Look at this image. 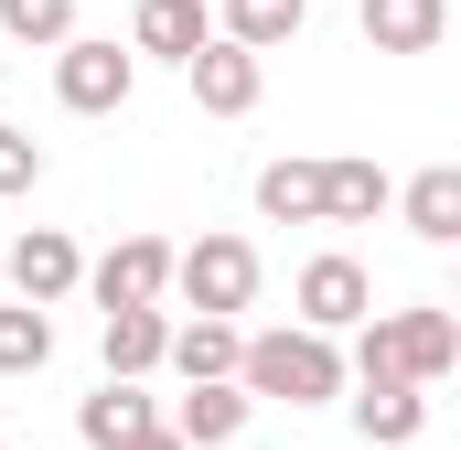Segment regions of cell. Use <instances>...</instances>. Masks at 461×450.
I'll list each match as a JSON object with an SVG mask.
<instances>
[{
	"label": "cell",
	"mask_w": 461,
	"mask_h": 450,
	"mask_svg": "<svg viewBox=\"0 0 461 450\" xmlns=\"http://www.w3.org/2000/svg\"><path fill=\"white\" fill-rule=\"evenodd\" d=\"M236 386L247 397H279V408H322V397H344V354H333V333L290 322V333L236 343Z\"/></svg>",
	"instance_id": "1"
},
{
	"label": "cell",
	"mask_w": 461,
	"mask_h": 450,
	"mask_svg": "<svg viewBox=\"0 0 461 450\" xmlns=\"http://www.w3.org/2000/svg\"><path fill=\"white\" fill-rule=\"evenodd\" d=\"M451 364H461V322H451V311H386V322H365V343H354V375L440 386Z\"/></svg>",
	"instance_id": "2"
},
{
	"label": "cell",
	"mask_w": 461,
	"mask_h": 450,
	"mask_svg": "<svg viewBox=\"0 0 461 450\" xmlns=\"http://www.w3.org/2000/svg\"><path fill=\"white\" fill-rule=\"evenodd\" d=\"M172 290H183V301H194V311H247V301H258V247H247V236H204V247H183V257H172Z\"/></svg>",
	"instance_id": "3"
},
{
	"label": "cell",
	"mask_w": 461,
	"mask_h": 450,
	"mask_svg": "<svg viewBox=\"0 0 461 450\" xmlns=\"http://www.w3.org/2000/svg\"><path fill=\"white\" fill-rule=\"evenodd\" d=\"M129 86H140V54H118V43H86V32H65V43H54V97H65L76 118L129 108Z\"/></svg>",
	"instance_id": "4"
},
{
	"label": "cell",
	"mask_w": 461,
	"mask_h": 450,
	"mask_svg": "<svg viewBox=\"0 0 461 450\" xmlns=\"http://www.w3.org/2000/svg\"><path fill=\"white\" fill-rule=\"evenodd\" d=\"M183 86H194V108H204V118H247V108H258V86H268V65H258L247 43H226V32H204V43L183 54Z\"/></svg>",
	"instance_id": "5"
},
{
	"label": "cell",
	"mask_w": 461,
	"mask_h": 450,
	"mask_svg": "<svg viewBox=\"0 0 461 450\" xmlns=\"http://www.w3.org/2000/svg\"><path fill=\"white\" fill-rule=\"evenodd\" d=\"M247 408H258V397H247L236 375H194V386L172 397V440L183 450H226L236 429H247Z\"/></svg>",
	"instance_id": "6"
},
{
	"label": "cell",
	"mask_w": 461,
	"mask_h": 450,
	"mask_svg": "<svg viewBox=\"0 0 461 450\" xmlns=\"http://www.w3.org/2000/svg\"><path fill=\"white\" fill-rule=\"evenodd\" d=\"M290 301H301V322H312V333H344V322H365V311H375V279H365L354 257H312Z\"/></svg>",
	"instance_id": "7"
},
{
	"label": "cell",
	"mask_w": 461,
	"mask_h": 450,
	"mask_svg": "<svg viewBox=\"0 0 461 450\" xmlns=\"http://www.w3.org/2000/svg\"><path fill=\"white\" fill-rule=\"evenodd\" d=\"M172 290V247L161 236H118L108 257H97V311H118V301H161Z\"/></svg>",
	"instance_id": "8"
},
{
	"label": "cell",
	"mask_w": 461,
	"mask_h": 450,
	"mask_svg": "<svg viewBox=\"0 0 461 450\" xmlns=\"http://www.w3.org/2000/svg\"><path fill=\"white\" fill-rule=\"evenodd\" d=\"M76 279H86V257H76V236H54V225H32V236L11 247V290H22V301H65Z\"/></svg>",
	"instance_id": "9"
},
{
	"label": "cell",
	"mask_w": 461,
	"mask_h": 450,
	"mask_svg": "<svg viewBox=\"0 0 461 450\" xmlns=\"http://www.w3.org/2000/svg\"><path fill=\"white\" fill-rule=\"evenodd\" d=\"M97 343H108V375H150L161 343H172V311L161 301H118L108 322H97Z\"/></svg>",
	"instance_id": "10"
},
{
	"label": "cell",
	"mask_w": 461,
	"mask_h": 450,
	"mask_svg": "<svg viewBox=\"0 0 461 450\" xmlns=\"http://www.w3.org/2000/svg\"><path fill=\"white\" fill-rule=\"evenodd\" d=\"M419 418H429V397L408 386V375H365V397H354V429L375 450H408L419 440Z\"/></svg>",
	"instance_id": "11"
},
{
	"label": "cell",
	"mask_w": 461,
	"mask_h": 450,
	"mask_svg": "<svg viewBox=\"0 0 461 450\" xmlns=\"http://www.w3.org/2000/svg\"><path fill=\"white\" fill-rule=\"evenodd\" d=\"M150 429V397H140V375H108L86 408H76V440L86 450H118V440H140Z\"/></svg>",
	"instance_id": "12"
},
{
	"label": "cell",
	"mask_w": 461,
	"mask_h": 450,
	"mask_svg": "<svg viewBox=\"0 0 461 450\" xmlns=\"http://www.w3.org/2000/svg\"><path fill=\"white\" fill-rule=\"evenodd\" d=\"M161 364H172L183 386H194V375H236V322H226V311H194V322H172Z\"/></svg>",
	"instance_id": "13"
},
{
	"label": "cell",
	"mask_w": 461,
	"mask_h": 450,
	"mask_svg": "<svg viewBox=\"0 0 461 450\" xmlns=\"http://www.w3.org/2000/svg\"><path fill=\"white\" fill-rule=\"evenodd\" d=\"M451 22V0H365V43L375 54H429Z\"/></svg>",
	"instance_id": "14"
},
{
	"label": "cell",
	"mask_w": 461,
	"mask_h": 450,
	"mask_svg": "<svg viewBox=\"0 0 461 450\" xmlns=\"http://www.w3.org/2000/svg\"><path fill=\"white\" fill-rule=\"evenodd\" d=\"M129 43H140V54H172V65H183V54L204 43V0H140V11H129Z\"/></svg>",
	"instance_id": "15"
},
{
	"label": "cell",
	"mask_w": 461,
	"mask_h": 450,
	"mask_svg": "<svg viewBox=\"0 0 461 450\" xmlns=\"http://www.w3.org/2000/svg\"><path fill=\"white\" fill-rule=\"evenodd\" d=\"M258 215L268 225H312L322 215V161H268L258 172Z\"/></svg>",
	"instance_id": "16"
},
{
	"label": "cell",
	"mask_w": 461,
	"mask_h": 450,
	"mask_svg": "<svg viewBox=\"0 0 461 450\" xmlns=\"http://www.w3.org/2000/svg\"><path fill=\"white\" fill-rule=\"evenodd\" d=\"M408 225H419L429 247H451V236H461V172H451V161H429V172L408 183Z\"/></svg>",
	"instance_id": "17"
},
{
	"label": "cell",
	"mask_w": 461,
	"mask_h": 450,
	"mask_svg": "<svg viewBox=\"0 0 461 450\" xmlns=\"http://www.w3.org/2000/svg\"><path fill=\"white\" fill-rule=\"evenodd\" d=\"M301 22H312V0H226V43H247V54L290 43Z\"/></svg>",
	"instance_id": "18"
},
{
	"label": "cell",
	"mask_w": 461,
	"mask_h": 450,
	"mask_svg": "<svg viewBox=\"0 0 461 450\" xmlns=\"http://www.w3.org/2000/svg\"><path fill=\"white\" fill-rule=\"evenodd\" d=\"M375 204H386V172L375 161H322V215L333 225H365Z\"/></svg>",
	"instance_id": "19"
},
{
	"label": "cell",
	"mask_w": 461,
	"mask_h": 450,
	"mask_svg": "<svg viewBox=\"0 0 461 450\" xmlns=\"http://www.w3.org/2000/svg\"><path fill=\"white\" fill-rule=\"evenodd\" d=\"M43 354H54L43 301H11V311H0V375H43Z\"/></svg>",
	"instance_id": "20"
},
{
	"label": "cell",
	"mask_w": 461,
	"mask_h": 450,
	"mask_svg": "<svg viewBox=\"0 0 461 450\" xmlns=\"http://www.w3.org/2000/svg\"><path fill=\"white\" fill-rule=\"evenodd\" d=\"M0 32L11 43H65L76 32V0H0Z\"/></svg>",
	"instance_id": "21"
},
{
	"label": "cell",
	"mask_w": 461,
	"mask_h": 450,
	"mask_svg": "<svg viewBox=\"0 0 461 450\" xmlns=\"http://www.w3.org/2000/svg\"><path fill=\"white\" fill-rule=\"evenodd\" d=\"M43 183V150H32V129H0V194H32Z\"/></svg>",
	"instance_id": "22"
},
{
	"label": "cell",
	"mask_w": 461,
	"mask_h": 450,
	"mask_svg": "<svg viewBox=\"0 0 461 450\" xmlns=\"http://www.w3.org/2000/svg\"><path fill=\"white\" fill-rule=\"evenodd\" d=\"M118 450H183V440H172V429H161V418H150V429H140V440H118Z\"/></svg>",
	"instance_id": "23"
}]
</instances>
